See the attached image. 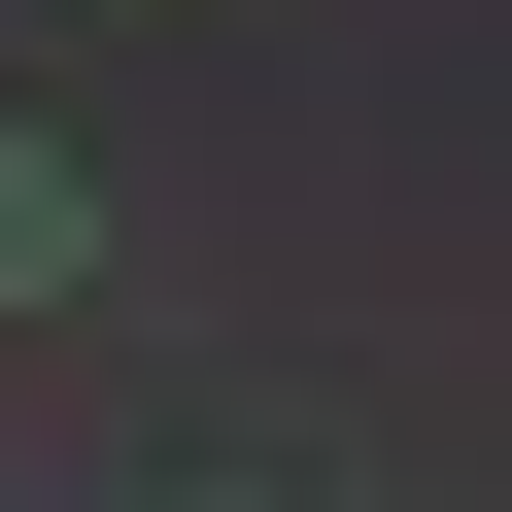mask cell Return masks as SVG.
<instances>
[{"label": "cell", "instance_id": "cell-1", "mask_svg": "<svg viewBox=\"0 0 512 512\" xmlns=\"http://www.w3.org/2000/svg\"><path fill=\"white\" fill-rule=\"evenodd\" d=\"M69 274H103V171H69V137H0V308H69Z\"/></svg>", "mask_w": 512, "mask_h": 512}]
</instances>
